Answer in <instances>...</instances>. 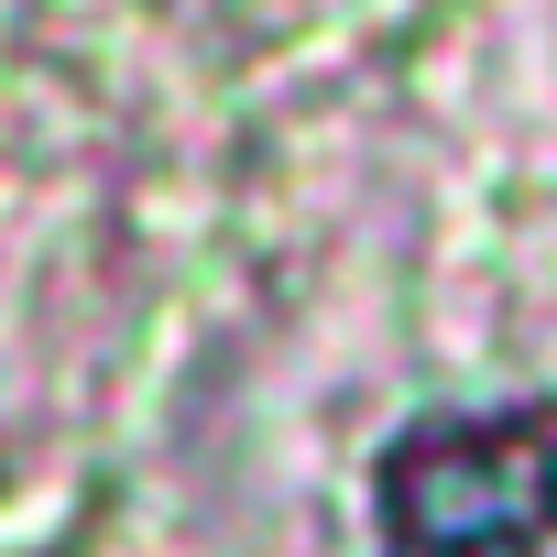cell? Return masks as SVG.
<instances>
[{"instance_id":"cell-1","label":"cell","mask_w":557,"mask_h":557,"mask_svg":"<svg viewBox=\"0 0 557 557\" xmlns=\"http://www.w3.org/2000/svg\"><path fill=\"white\" fill-rule=\"evenodd\" d=\"M394 557H557V405L426 416L383 459Z\"/></svg>"}]
</instances>
